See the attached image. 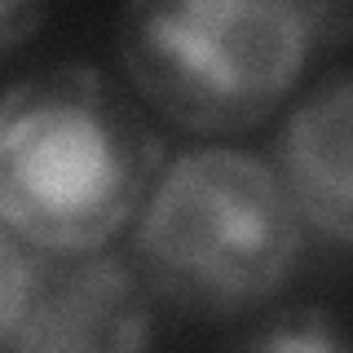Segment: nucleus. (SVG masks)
I'll return each mask as SVG.
<instances>
[{
    "label": "nucleus",
    "mask_w": 353,
    "mask_h": 353,
    "mask_svg": "<svg viewBox=\"0 0 353 353\" xmlns=\"http://www.w3.org/2000/svg\"><path fill=\"white\" fill-rule=\"evenodd\" d=\"M296 14L305 22L309 49H345L349 44V0H296Z\"/></svg>",
    "instance_id": "6e6552de"
},
{
    "label": "nucleus",
    "mask_w": 353,
    "mask_h": 353,
    "mask_svg": "<svg viewBox=\"0 0 353 353\" xmlns=\"http://www.w3.org/2000/svg\"><path fill=\"white\" fill-rule=\"evenodd\" d=\"M115 49L132 88L203 137L261 128L309 62L296 0H124Z\"/></svg>",
    "instance_id": "7ed1b4c3"
},
{
    "label": "nucleus",
    "mask_w": 353,
    "mask_h": 353,
    "mask_svg": "<svg viewBox=\"0 0 353 353\" xmlns=\"http://www.w3.org/2000/svg\"><path fill=\"white\" fill-rule=\"evenodd\" d=\"M137 221V274L190 318H239L283 292L305 221L265 159L203 146L154 172Z\"/></svg>",
    "instance_id": "f03ea898"
},
{
    "label": "nucleus",
    "mask_w": 353,
    "mask_h": 353,
    "mask_svg": "<svg viewBox=\"0 0 353 353\" xmlns=\"http://www.w3.org/2000/svg\"><path fill=\"white\" fill-rule=\"evenodd\" d=\"M252 349H301V353H323V349H345V336H340L336 318L323 314V309H292V314L274 318L265 331L248 340Z\"/></svg>",
    "instance_id": "423d86ee"
},
{
    "label": "nucleus",
    "mask_w": 353,
    "mask_h": 353,
    "mask_svg": "<svg viewBox=\"0 0 353 353\" xmlns=\"http://www.w3.org/2000/svg\"><path fill=\"white\" fill-rule=\"evenodd\" d=\"M49 0H0V53L22 49L44 27Z\"/></svg>",
    "instance_id": "1a4fd4ad"
},
{
    "label": "nucleus",
    "mask_w": 353,
    "mask_h": 353,
    "mask_svg": "<svg viewBox=\"0 0 353 353\" xmlns=\"http://www.w3.org/2000/svg\"><path fill=\"white\" fill-rule=\"evenodd\" d=\"M27 287H31V248H22L0 225V349L9 345V336L18 327V314L27 305Z\"/></svg>",
    "instance_id": "0eeeda50"
},
{
    "label": "nucleus",
    "mask_w": 353,
    "mask_h": 353,
    "mask_svg": "<svg viewBox=\"0 0 353 353\" xmlns=\"http://www.w3.org/2000/svg\"><path fill=\"white\" fill-rule=\"evenodd\" d=\"M150 287L128 261L97 252L40 256L31 252V287L5 349L22 353H110L150 345Z\"/></svg>",
    "instance_id": "20e7f679"
},
{
    "label": "nucleus",
    "mask_w": 353,
    "mask_h": 353,
    "mask_svg": "<svg viewBox=\"0 0 353 353\" xmlns=\"http://www.w3.org/2000/svg\"><path fill=\"white\" fill-rule=\"evenodd\" d=\"M163 146L88 62L0 93V225L40 256L106 248L137 216Z\"/></svg>",
    "instance_id": "f257e3e1"
},
{
    "label": "nucleus",
    "mask_w": 353,
    "mask_h": 353,
    "mask_svg": "<svg viewBox=\"0 0 353 353\" xmlns=\"http://www.w3.org/2000/svg\"><path fill=\"white\" fill-rule=\"evenodd\" d=\"M349 132H353V84L336 66L305 102L292 110L279 141V181L287 185L305 225L345 248L353 230L349 208Z\"/></svg>",
    "instance_id": "39448f33"
}]
</instances>
